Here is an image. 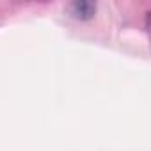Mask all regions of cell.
Masks as SVG:
<instances>
[{
	"label": "cell",
	"mask_w": 151,
	"mask_h": 151,
	"mask_svg": "<svg viewBox=\"0 0 151 151\" xmlns=\"http://www.w3.org/2000/svg\"><path fill=\"white\" fill-rule=\"evenodd\" d=\"M71 13H73L75 18L89 20L96 13V4H93V2H75L71 6Z\"/></svg>",
	"instance_id": "6da1fadb"
}]
</instances>
